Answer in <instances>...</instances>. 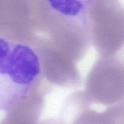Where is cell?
<instances>
[{"label": "cell", "mask_w": 124, "mask_h": 124, "mask_svg": "<svg viewBox=\"0 0 124 124\" xmlns=\"http://www.w3.org/2000/svg\"><path fill=\"white\" fill-rule=\"evenodd\" d=\"M48 8L59 16L85 24L95 0H46Z\"/></svg>", "instance_id": "2"}, {"label": "cell", "mask_w": 124, "mask_h": 124, "mask_svg": "<svg viewBox=\"0 0 124 124\" xmlns=\"http://www.w3.org/2000/svg\"><path fill=\"white\" fill-rule=\"evenodd\" d=\"M41 71V58L33 47L0 38V111H12L25 100Z\"/></svg>", "instance_id": "1"}]
</instances>
